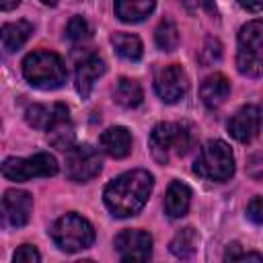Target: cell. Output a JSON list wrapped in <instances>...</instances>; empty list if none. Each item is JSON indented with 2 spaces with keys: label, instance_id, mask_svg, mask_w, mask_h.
Masks as SVG:
<instances>
[{
  "label": "cell",
  "instance_id": "obj_12",
  "mask_svg": "<svg viewBox=\"0 0 263 263\" xmlns=\"http://www.w3.org/2000/svg\"><path fill=\"white\" fill-rule=\"evenodd\" d=\"M25 119L31 127L37 129H53L58 123L70 119L68 107L62 103H53V105H29L25 111Z\"/></svg>",
  "mask_w": 263,
  "mask_h": 263
},
{
  "label": "cell",
  "instance_id": "obj_17",
  "mask_svg": "<svg viewBox=\"0 0 263 263\" xmlns=\"http://www.w3.org/2000/svg\"><path fill=\"white\" fill-rule=\"evenodd\" d=\"M189 205H191V189L181 181H173L164 195V212L171 218H183Z\"/></svg>",
  "mask_w": 263,
  "mask_h": 263
},
{
  "label": "cell",
  "instance_id": "obj_8",
  "mask_svg": "<svg viewBox=\"0 0 263 263\" xmlns=\"http://www.w3.org/2000/svg\"><path fill=\"white\" fill-rule=\"evenodd\" d=\"M99 150L90 144H76L66 154V175L74 183H86L101 173Z\"/></svg>",
  "mask_w": 263,
  "mask_h": 263
},
{
  "label": "cell",
  "instance_id": "obj_4",
  "mask_svg": "<svg viewBox=\"0 0 263 263\" xmlns=\"http://www.w3.org/2000/svg\"><path fill=\"white\" fill-rule=\"evenodd\" d=\"M238 72L249 78L263 76V21H249L238 31L236 45Z\"/></svg>",
  "mask_w": 263,
  "mask_h": 263
},
{
  "label": "cell",
  "instance_id": "obj_20",
  "mask_svg": "<svg viewBox=\"0 0 263 263\" xmlns=\"http://www.w3.org/2000/svg\"><path fill=\"white\" fill-rule=\"evenodd\" d=\"M113 99L117 105L125 107V109H134L142 103L144 99V92H142V86L132 80V78H119L113 86Z\"/></svg>",
  "mask_w": 263,
  "mask_h": 263
},
{
  "label": "cell",
  "instance_id": "obj_26",
  "mask_svg": "<svg viewBox=\"0 0 263 263\" xmlns=\"http://www.w3.org/2000/svg\"><path fill=\"white\" fill-rule=\"evenodd\" d=\"M181 2H183L185 10L191 12V14H201V12H205L210 16H216L218 14L214 0H181Z\"/></svg>",
  "mask_w": 263,
  "mask_h": 263
},
{
  "label": "cell",
  "instance_id": "obj_24",
  "mask_svg": "<svg viewBox=\"0 0 263 263\" xmlns=\"http://www.w3.org/2000/svg\"><path fill=\"white\" fill-rule=\"evenodd\" d=\"M47 136H49V142H51V146L53 148H58V150H70L72 148V144H74V127H72V123H70V119H66V121H62V123H58L53 129H49L47 132Z\"/></svg>",
  "mask_w": 263,
  "mask_h": 263
},
{
  "label": "cell",
  "instance_id": "obj_30",
  "mask_svg": "<svg viewBox=\"0 0 263 263\" xmlns=\"http://www.w3.org/2000/svg\"><path fill=\"white\" fill-rule=\"evenodd\" d=\"M245 10H249V12H257V10H261L263 8V0H236Z\"/></svg>",
  "mask_w": 263,
  "mask_h": 263
},
{
  "label": "cell",
  "instance_id": "obj_28",
  "mask_svg": "<svg viewBox=\"0 0 263 263\" xmlns=\"http://www.w3.org/2000/svg\"><path fill=\"white\" fill-rule=\"evenodd\" d=\"M247 218L253 222V224H259L263 226V197L261 195H255L249 205H247Z\"/></svg>",
  "mask_w": 263,
  "mask_h": 263
},
{
  "label": "cell",
  "instance_id": "obj_10",
  "mask_svg": "<svg viewBox=\"0 0 263 263\" xmlns=\"http://www.w3.org/2000/svg\"><path fill=\"white\" fill-rule=\"evenodd\" d=\"M113 245L121 261H146L152 255V236L138 228L119 232Z\"/></svg>",
  "mask_w": 263,
  "mask_h": 263
},
{
  "label": "cell",
  "instance_id": "obj_6",
  "mask_svg": "<svg viewBox=\"0 0 263 263\" xmlns=\"http://www.w3.org/2000/svg\"><path fill=\"white\" fill-rule=\"evenodd\" d=\"M49 234H51V240L55 242V247H60L66 253L84 251L95 242L92 224L86 218H82L74 212L58 218L55 224L51 226Z\"/></svg>",
  "mask_w": 263,
  "mask_h": 263
},
{
  "label": "cell",
  "instance_id": "obj_27",
  "mask_svg": "<svg viewBox=\"0 0 263 263\" xmlns=\"http://www.w3.org/2000/svg\"><path fill=\"white\" fill-rule=\"evenodd\" d=\"M14 263H39V259H41V255H39V251L35 249V247H31V245H23V247H18L16 251H14Z\"/></svg>",
  "mask_w": 263,
  "mask_h": 263
},
{
  "label": "cell",
  "instance_id": "obj_22",
  "mask_svg": "<svg viewBox=\"0 0 263 263\" xmlns=\"http://www.w3.org/2000/svg\"><path fill=\"white\" fill-rule=\"evenodd\" d=\"M197 242H199V236H197L195 228H191V226L181 228L171 240V253L179 259H189L197 251Z\"/></svg>",
  "mask_w": 263,
  "mask_h": 263
},
{
  "label": "cell",
  "instance_id": "obj_15",
  "mask_svg": "<svg viewBox=\"0 0 263 263\" xmlns=\"http://www.w3.org/2000/svg\"><path fill=\"white\" fill-rule=\"evenodd\" d=\"M99 142H101L103 152L111 158H125L132 152V134L121 125L105 129Z\"/></svg>",
  "mask_w": 263,
  "mask_h": 263
},
{
  "label": "cell",
  "instance_id": "obj_21",
  "mask_svg": "<svg viewBox=\"0 0 263 263\" xmlns=\"http://www.w3.org/2000/svg\"><path fill=\"white\" fill-rule=\"evenodd\" d=\"M111 43L115 47V51L123 58V60H129V62H138L144 53V47H142V41L138 35L134 33H125V31H119V33H113L111 35Z\"/></svg>",
  "mask_w": 263,
  "mask_h": 263
},
{
  "label": "cell",
  "instance_id": "obj_11",
  "mask_svg": "<svg viewBox=\"0 0 263 263\" xmlns=\"http://www.w3.org/2000/svg\"><path fill=\"white\" fill-rule=\"evenodd\" d=\"M33 212V197L23 189H8L2 197V214L8 226L21 228L29 222Z\"/></svg>",
  "mask_w": 263,
  "mask_h": 263
},
{
  "label": "cell",
  "instance_id": "obj_31",
  "mask_svg": "<svg viewBox=\"0 0 263 263\" xmlns=\"http://www.w3.org/2000/svg\"><path fill=\"white\" fill-rule=\"evenodd\" d=\"M18 4H21V0H0V8H2L4 12H8V10L16 8Z\"/></svg>",
  "mask_w": 263,
  "mask_h": 263
},
{
  "label": "cell",
  "instance_id": "obj_5",
  "mask_svg": "<svg viewBox=\"0 0 263 263\" xmlns=\"http://www.w3.org/2000/svg\"><path fill=\"white\" fill-rule=\"evenodd\" d=\"M193 171L208 181H228L234 175V154L230 150V146L222 140H212L208 142L195 162H193Z\"/></svg>",
  "mask_w": 263,
  "mask_h": 263
},
{
  "label": "cell",
  "instance_id": "obj_32",
  "mask_svg": "<svg viewBox=\"0 0 263 263\" xmlns=\"http://www.w3.org/2000/svg\"><path fill=\"white\" fill-rule=\"evenodd\" d=\"M41 2H43V4H55L58 0H41Z\"/></svg>",
  "mask_w": 263,
  "mask_h": 263
},
{
  "label": "cell",
  "instance_id": "obj_29",
  "mask_svg": "<svg viewBox=\"0 0 263 263\" xmlns=\"http://www.w3.org/2000/svg\"><path fill=\"white\" fill-rule=\"evenodd\" d=\"M205 53H208V58L201 60L203 64L218 62L220 55H222V45H220V41H218V39H208V41H205V47L201 49V55H205Z\"/></svg>",
  "mask_w": 263,
  "mask_h": 263
},
{
  "label": "cell",
  "instance_id": "obj_16",
  "mask_svg": "<svg viewBox=\"0 0 263 263\" xmlns=\"http://www.w3.org/2000/svg\"><path fill=\"white\" fill-rule=\"evenodd\" d=\"M228 95H230V82L224 74H212L199 86V97L208 109H218L220 105H224Z\"/></svg>",
  "mask_w": 263,
  "mask_h": 263
},
{
  "label": "cell",
  "instance_id": "obj_25",
  "mask_svg": "<svg viewBox=\"0 0 263 263\" xmlns=\"http://www.w3.org/2000/svg\"><path fill=\"white\" fill-rule=\"evenodd\" d=\"M66 35L72 41H84L90 37V25L84 16H72L66 25Z\"/></svg>",
  "mask_w": 263,
  "mask_h": 263
},
{
  "label": "cell",
  "instance_id": "obj_23",
  "mask_svg": "<svg viewBox=\"0 0 263 263\" xmlns=\"http://www.w3.org/2000/svg\"><path fill=\"white\" fill-rule=\"evenodd\" d=\"M154 39H156L158 49H162V51H175L177 45H179V29H177V25L171 18L160 21V25L156 27Z\"/></svg>",
  "mask_w": 263,
  "mask_h": 263
},
{
  "label": "cell",
  "instance_id": "obj_19",
  "mask_svg": "<svg viewBox=\"0 0 263 263\" xmlns=\"http://www.w3.org/2000/svg\"><path fill=\"white\" fill-rule=\"evenodd\" d=\"M33 33V25L29 21H14V23H6L2 27V47L6 53H12L16 49H21L25 45V41L31 37Z\"/></svg>",
  "mask_w": 263,
  "mask_h": 263
},
{
  "label": "cell",
  "instance_id": "obj_7",
  "mask_svg": "<svg viewBox=\"0 0 263 263\" xmlns=\"http://www.w3.org/2000/svg\"><path fill=\"white\" fill-rule=\"evenodd\" d=\"M58 168V160L49 152H37L27 158H6L2 162V175L16 183L31 181L35 177H53Z\"/></svg>",
  "mask_w": 263,
  "mask_h": 263
},
{
  "label": "cell",
  "instance_id": "obj_14",
  "mask_svg": "<svg viewBox=\"0 0 263 263\" xmlns=\"http://www.w3.org/2000/svg\"><path fill=\"white\" fill-rule=\"evenodd\" d=\"M105 70H107V66H105V62L99 55H88L86 60H82L78 64L74 84H76V90H78V95L82 99H86L92 92L97 80L105 74Z\"/></svg>",
  "mask_w": 263,
  "mask_h": 263
},
{
  "label": "cell",
  "instance_id": "obj_2",
  "mask_svg": "<svg viewBox=\"0 0 263 263\" xmlns=\"http://www.w3.org/2000/svg\"><path fill=\"white\" fill-rule=\"evenodd\" d=\"M23 76L25 80L41 90H53L60 88L66 82V66L62 58L53 51H33L23 60Z\"/></svg>",
  "mask_w": 263,
  "mask_h": 263
},
{
  "label": "cell",
  "instance_id": "obj_13",
  "mask_svg": "<svg viewBox=\"0 0 263 263\" xmlns=\"http://www.w3.org/2000/svg\"><path fill=\"white\" fill-rule=\"evenodd\" d=\"M261 127V115L255 105L240 107L228 121V132L238 142H251Z\"/></svg>",
  "mask_w": 263,
  "mask_h": 263
},
{
  "label": "cell",
  "instance_id": "obj_1",
  "mask_svg": "<svg viewBox=\"0 0 263 263\" xmlns=\"http://www.w3.org/2000/svg\"><path fill=\"white\" fill-rule=\"evenodd\" d=\"M154 187V179L144 168L127 171L115 177L103 191V199L107 210L115 218H129L136 216L148 201Z\"/></svg>",
  "mask_w": 263,
  "mask_h": 263
},
{
  "label": "cell",
  "instance_id": "obj_9",
  "mask_svg": "<svg viewBox=\"0 0 263 263\" xmlns=\"http://www.w3.org/2000/svg\"><path fill=\"white\" fill-rule=\"evenodd\" d=\"M187 88H189V78H187L185 70L177 64L164 66L154 76V90L164 103L181 101L187 95Z\"/></svg>",
  "mask_w": 263,
  "mask_h": 263
},
{
  "label": "cell",
  "instance_id": "obj_18",
  "mask_svg": "<svg viewBox=\"0 0 263 263\" xmlns=\"http://www.w3.org/2000/svg\"><path fill=\"white\" fill-rule=\"evenodd\" d=\"M156 0H115V14L123 23H140L152 14Z\"/></svg>",
  "mask_w": 263,
  "mask_h": 263
},
{
  "label": "cell",
  "instance_id": "obj_3",
  "mask_svg": "<svg viewBox=\"0 0 263 263\" xmlns=\"http://www.w3.org/2000/svg\"><path fill=\"white\" fill-rule=\"evenodd\" d=\"M193 136L187 125L162 121L156 123L150 132V152L156 162L166 164L173 156H183L189 152Z\"/></svg>",
  "mask_w": 263,
  "mask_h": 263
}]
</instances>
